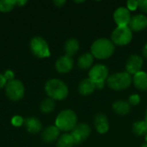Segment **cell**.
<instances>
[{
  "label": "cell",
  "mask_w": 147,
  "mask_h": 147,
  "mask_svg": "<svg viewBox=\"0 0 147 147\" xmlns=\"http://www.w3.org/2000/svg\"><path fill=\"white\" fill-rule=\"evenodd\" d=\"M7 84V80L4 77V75L0 73V89H2L3 87H4Z\"/></svg>",
  "instance_id": "obj_31"
},
{
  "label": "cell",
  "mask_w": 147,
  "mask_h": 147,
  "mask_svg": "<svg viewBox=\"0 0 147 147\" xmlns=\"http://www.w3.org/2000/svg\"><path fill=\"white\" fill-rule=\"evenodd\" d=\"M133 133L138 136L147 134V122L146 121H138L134 123Z\"/></svg>",
  "instance_id": "obj_22"
},
{
  "label": "cell",
  "mask_w": 147,
  "mask_h": 147,
  "mask_svg": "<svg viewBox=\"0 0 147 147\" xmlns=\"http://www.w3.org/2000/svg\"><path fill=\"white\" fill-rule=\"evenodd\" d=\"M94 124L96 131L101 134H106L109 129V124L107 115L102 113H99L96 115L94 120Z\"/></svg>",
  "instance_id": "obj_14"
},
{
  "label": "cell",
  "mask_w": 147,
  "mask_h": 147,
  "mask_svg": "<svg viewBox=\"0 0 147 147\" xmlns=\"http://www.w3.org/2000/svg\"><path fill=\"white\" fill-rule=\"evenodd\" d=\"M40 110L43 112V113H51L53 111L54 108H55V103H54V101L51 98H47V99H45L41 103H40Z\"/></svg>",
  "instance_id": "obj_24"
},
{
  "label": "cell",
  "mask_w": 147,
  "mask_h": 147,
  "mask_svg": "<svg viewBox=\"0 0 147 147\" xmlns=\"http://www.w3.org/2000/svg\"><path fill=\"white\" fill-rule=\"evenodd\" d=\"M95 90L96 85L90 78H85L82 80L78 85V92L83 96H89L92 94Z\"/></svg>",
  "instance_id": "obj_18"
},
{
  "label": "cell",
  "mask_w": 147,
  "mask_h": 147,
  "mask_svg": "<svg viewBox=\"0 0 147 147\" xmlns=\"http://www.w3.org/2000/svg\"><path fill=\"white\" fill-rule=\"evenodd\" d=\"M127 9L130 11V10H135L138 7H139V3L138 1L136 0H129L127 2Z\"/></svg>",
  "instance_id": "obj_28"
},
{
  "label": "cell",
  "mask_w": 147,
  "mask_h": 147,
  "mask_svg": "<svg viewBox=\"0 0 147 147\" xmlns=\"http://www.w3.org/2000/svg\"><path fill=\"white\" fill-rule=\"evenodd\" d=\"M94 61V57L91 53H86L82 54L78 59V65L80 69L82 70H87L90 69L93 64Z\"/></svg>",
  "instance_id": "obj_21"
},
{
  "label": "cell",
  "mask_w": 147,
  "mask_h": 147,
  "mask_svg": "<svg viewBox=\"0 0 147 147\" xmlns=\"http://www.w3.org/2000/svg\"><path fill=\"white\" fill-rule=\"evenodd\" d=\"M143 59L138 54H133L127 59L126 64L127 72L130 75H135L138 72L141 71V68L143 66Z\"/></svg>",
  "instance_id": "obj_10"
},
{
  "label": "cell",
  "mask_w": 147,
  "mask_h": 147,
  "mask_svg": "<svg viewBox=\"0 0 147 147\" xmlns=\"http://www.w3.org/2000/svg\"><path fill=\"white\" fill-rule=\"evenodd\" d=\"M145 121L147 122V109L146 110V114H145Z\"/></svg>",
  "instance_id": "obj_35"
},
{
  "label": "cell",
  "mask_w": 147,
  "mask_h": 147,
  "mask_svg": "<svg viewBox=\"0 0 147 147\" xmlns=\"http://www.w3.org/2000/svg\"><path fill=\"white\" fill-rule=\"evenodd\" d=\"M112 108L113 110L120 115H126L131 110V105L128 103V102L124 100H119L115 102L112 105Z\"/></svg>",
  "instance_id": "obj_19"
},
{
  "label": "cell",
  "mask_w": 147,
  "mask_h": 147,
  "mask_svg": "<svg viewBox=\"0 0 147 147\" xmlns=\"http://www.w3.org/2000/svg\"><path fill=\"white\" fill-rule=\"evenodd\" d=\"M75 144L73 141L72 137L69 134H65L61 135V137L59 139L57 147H73Z\"/></svg>",
  "instance_id": "obj_23"
},
{
  "label": "cell",
  "mask_w": 147,
  "mask_h": 147,
  "mask_svg": "<svg viewBox=\"0 0 147 147\" xmlns=\"http://www.w3.org/2000/svg\"><path fill=\"white\" fill-rule=\"evenodd\" d=\"M129 28L132 31L140 32L147 28V16L145 15H136L134 16L129 22Z\"/></svg>",
  "instance_id": "obj_12"
},
{
  "label": "cell",
  "mask_w": 147,
  "mask_h": 147,
  "mask_svg": "<svg viewBox=\"0 0 147 147\" xmlns=\"http://www.w3.org/2000/svg\"><path fill=\"white\" fill-rule=\"evenodd\" d=\"M90 132H91V130L88 124L80 123V124H78L74 127V129L71 131V133L70 134L73 139L74 144L80 145L81 143H83L84 140H87V138L90 134Z\"/></svg>",
  "instance_id": "obj_9"
},
{
  "label": "cell",
  "mask_w": 147,
  "mask_h": 147,
  "mask_svg": "<svg viewBox=\"0 0 147 147\" xmlns=\"http://www.w3.org/2000/svg\"><path fill=\"white\" fill-rule=\"evenodd\" d=\"M53 3L57 7H62L65 3V0H56V1H53Z\"/></svg>",
  "instance_id": "obj_32"
},
{
  "label": "cell",
  "mask_w": 147,
  "mask_h": 147,
  "mask_svg": "<svg viewBox=\"0 0 147 147\" xmlns=\"http://www.w3.org/2000/svg\"><path fill=\"white\" fill-rule=\"evenodd\" d=\"M24 122V120L22 119V116H19V115H16L12 118L11 120V123L13 124V126L15 127H20L23 124Z\"/></svg>",
  "instance_id": "obj_27"
},
{
  "label": "cell",
  "mask_w": 147,
  "mask_h": 147,
  "mask_svg": "<svg viewBox=\"0 0 147 147\" xmlns=\"http://www.w3.org/2000/svg\"><path fill=\"white\" fill-rule=\"evenodd\" d=\"M24 86L19 80H10L5 85V93L7 96L12 101H19L24 96Z\"/></svg>",
  "instance_id": "obj_8"
},
{
  "label": "cell",
  "mask_w": 147,
  "mask_h": 147,
  "mask_svg": "<svg viewBox=\"0 0 147 147\" xmlns=\"http://www.w3.org/2000/svg\"><path fill=\"white\" fill-rule=\"evenodd\" d=\"M141 147H147V143H145V144H143L142 145V146Z\"/></svg>",
  "instance_id": "obj_36"
},
{
  "label": "cell",
  "mask_w": 147,
  "mask_h": 147,
  "mask_svg": "<svg viewBox=\"0 0 147 147\" xmlns=\"http://www.w3.org/2000/svg\"><path fill=\"white\" fill-rule=\"evenodd\" d=\"M27 130L31 134H37L41 129V122L39 119L35 117H28L24 119L23 122Z\"/></svg>",
  "instance_id": "obj_16"
},
{
  "label": "cell",
  "mask_w": 147,
  "mask_h": 147,
  "mask_svg": "<svg viewBox=\"0 0 147 147\" xmlns=\"http://www.w3.org/2000/svg\"><path fill=\"white\" fill-rule=\"evenodd\" d=\"M145 140H146V143H147V134H146V137H145Z\"/></svg>",
  "instance_id": "obj_37"
},
{
  "label": "cell",
  "mask_w": 147,
  "mask_h": 147,
  "mask_svg": "<svg viewBox=\"0 0 147 147\" xmlns=\"http://www.w3.org/2000/svg\"><path fill=\"white\" fill-rule=\"evenodd\" d=\"M133 82L134 86L140 90H147V73L145 71H140L134 75Z\"/></svg>",
  "instance_id": "obj_17"
},
{
  "label": "cell",
  "mask_w": 147,
  "mask_h": 147,
  "mask_svg": "<svg viewBox=\"0 0 147 147\" xmlns=\"http://www.w3.org/2000/svg\"><path fill=\"white\" fill-rule=\"evenodd\" d=\"M133 82L132 76L127 71L114 73L107 79V84L114 90H123L128 88Z\"/></svg>",
  "instance_id": "obj_4"
},
{
  "label": "cell",
  "mask_w": 147,
  "mask_h": 147,
  "mask_svg": "<svg viewBox=\"0 0 147 147\" xmlns=\"http://www.w3.org/2000/svg\"><path fill=\"white\" fill-rule=\"evenodd\" d=\"M25 3H27V1H16V5L18 6H22Z\"/></svg>",
  "instance_id": "obj_34"
},
{
  "label": "cell",
  "mask_w": 147,
  "mask_h": 147,
  "mask_svg": "<svg viewBox=\"0 0 147 147\" xmlns=\"http://www.w3.org/2000/svg\"><path fill=\"white\" fill-rule=\"evenodd\" d=\"M131 18L130 11L126 7H120L114 13V20L117 24V27L127 26Z\"/></svg>",
  "instance_id": "obj_11"
},
{
  "label": "cell",
  "mask_w": 147,
  "mask_h": 147,
  "mask_svg": "<svg viewBox=\"0 0 147 147\" xmlns=\"http://www.w3.org/2000/svg\"><path fill=\"white\" fill-rule=\"evenodd\" d=\"M78 117L76 113L71 109H65L61 111L55 121L56 127L64 132L72 131L78 125Z\"/></svg>",
  "instance_id": "obj_3"
},
{
  "label": "cell",
  "mask_w": 147,
  "mask_h": 147,
  "mask_svg": "<svg viewBox=\"0 0 147 147\" xmlns=\"http://www.w3.org/2000/svg\"><path fill=\"white\" fill-rule=\"evenodd\" d=\"M143 55H144L145 58L147 59V43L144 46V47H143Z\"/></svg>",
  "instance_id": "obj_33"
},
{
  "label": "cell",
  "mask_w": 147,
  "mask_h": 147,
  "mask_svg": "<svg viewBox=\"0 0 147 147\" xmlns=\"http://www.w3.org/2000/svg\"><path fill=\"white\" fill-rule=\"evenodd\" d=\"M93 57L99 59H109L115 52L114 43L106 38H100L96 40L90 47Z\"/></svg>",
  "instance_id": "obj_1"
},
{
  "label": "cell",
  "mask_w": 147,
  "mask_h": 147,
  "mask_svg": "<svg viewBox=\"0 0 147 147\" xmlns=\"http://www.w3.org/2000/svg\"><path fill=\"white\" fill-rule=\"evenodd\" d=\"M140 97L138 94H133L129 96V99H128V103L130 105H134V106H136L140 103Z\"/></svg>",
  "instance_id": "obj_26"
},
{
  "label": "cell",
  "mask_w": 147,
  "mask_h": 147,
  "mask_svg": "<svg viewBox=\"0 0 147 147\" xmlns=\"http://www.w3.org/2000/svg\"><path fill=\"white\" fill-rule=\"evenodd\" d=\"M30 49L34 55L43 59L50 56V50L47 42L40 36H35L30 40Z\"/></svg>",
  "instance_id": "obj_7"
},
{
  "label": "cell",
  "mask_w": 147,
  "mask_h": 147,
  "mask_svg": "<svg viewBox=\"0 0 147 147\" xmlns=\"http://www.w3.org/2000/svg\"><path fill=\"white\" fill-rule=\"evenodd\" d=\"M4 77H5L6 80H9V81L13 80V78H14V72H13L12 71H10V70H8V71H5V73H4Z\"/></svg>",
  "instance_id": "obj_30"
},
{
  "label": "cell",
  "mask_w": 147,
  "mask_h": 147,
  "mask_svg": "<svg viewBox=\"0 0 147 147\" xmlns=\"http://www.w3.org/2000/svg\"><path fill=\"white\" fill-rule=\"evenodd\" d=\"M73 67V60L71 57L66 55L61 56L55 63V68L59 73H67L71 71Z\"/></svg>",
  "instance_id": "obj_13"
},
{
  "label": "cell",
  "mask_w": 147,
  "mask_h": 147,
  "mask_svg": "<svg viewBox=\"0 0 147 147\" xmlns=\"http://www.w3.org/2000/svg\"><path fill=\"white\" fill-rule=\"evenodd\" d=\"M79 49V43L77 39H69L65 44V52L66 56L71 57L75 55Z\"/></svg>",
  "instance_id": "obj_20"
},
{
  "label": "cell",
  "mask_w": 147,
  "mask_h": 147,
  "mask_svg": "<svg viewBox=\"0 0 147 147\" xmlns=\"http://www.w3.org/2000/svg\"><path fill=\"white\" fill-rule=\"evenodd\" d=\"M133 32L129 27H117L111 34V41L118 46H126L131 42Z\"/></svg>",
  "instance_id": "obj_6"
},
{
  "label": "cell",
  "mask_w": 147,
  "mask_h": 147,
  "mask_svg": "<svg viewBox=\"0 0 147 147\" xmlns=\"http://www.w3.org/2000/svg\"><path fill=\"white\" fill-rule=\"evenodd\" d=\"M138 3H139V8L142 11L147 12V0H139Z\"/></svg>",
  "instance_id": "obj_29"
},
{
  "label": "cell",
  "mask_w": 147,
  "mask_h": 147,
  "mask_svg": "<svg viewBox=\"0 0 147 147\" xmlns=\"http://www.w3.org/2000/svg\"><path fill=\"white\" fill-rule=\"evenodd\" d=\"M109 70L104 65H96L89 71V78L95 84L96 89L102 90L104 87V82L108 79Z\"/></svg>",
  "instance_id": "obj_5"
},
{
  "label": "cell",
  "mask_w": 147,
  "mask_h": 147,
  "mask_svg": "<svg viewBox=\"0 0 147 147\" xmlns=\"http://www.w3.org/2000/svg\"><path fill=\"white\" fill-rule=\"evenodd\" d=\"M47 95L53 100H63L68 96V87L61 80L53 78L48 80L45 84Z\"/></svg>",
  "instance_id": "obj_2"
},
{
  "label": "cell",
  "mask_w": 147,
  "mask_h": 147,
  "mask_svg": "<svg viewBox=\"0 0 147 147\" xmlns=\"http://www.w3.org/2000/svg\"><path fill=\"white\" fill-rule=\"evenodd\" d=\"M59 129L56 126H50L45 128V130L42 132L41 137L42 140L47 143H51L56 140L59 135Z\"/></svg>",
  "instance_id": "obj_15"
},
{
  "label": "cell",
  "mask_w": 147,
  "mask_h": 147,
  "mask_svg": "<svg viewBox=\"0 0 147 147\" xmlns=\"http://www.w3.org/2000/svg\"><path fill=\"white\" fill-rule=\"evenodd\" d=\"M16 4V1L15 0H1L0 1V11L2 12H9Z\"/></svg>",
  "instance_id": "obj_25"
}]
</instances>
